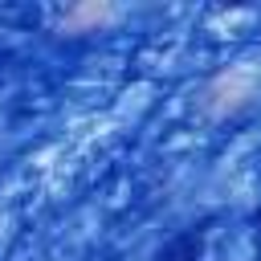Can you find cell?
I'll return each instance as SVG.
<instances>
[{
    "mask_svg": "<svg viewBox=\"0 0 261 261\" xmlns=\"http://www.w3.org/2000/svg\"><path fill=\"white\" fill-rule=\"evenodd\" d=\"M204 249H208V220L171 232L155 249V261H204Z\"/></svg>",
    "mask_w": 261,
    "mask_h": 261,
    "instance_id": "1",
    "label": "cell"
},
{
    "mask_svg": "<svg viewBox=\"0 0 261 261\" xmlns=\"http://www.w3.org/2000/svg\"><path fill=\"white\" fill-rule=\"evenodd\" d=\"M253 220H257V228H261V204H257V212H253Z\"/></svg>",
    "mask_w": 261,
    "mask_h": 261,
    "instance_id": "2",
    "label": "cell"
}]
</instances>
